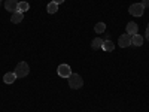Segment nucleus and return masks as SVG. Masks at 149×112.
<instances>
[{
	"label": "nucleus",
	"instance_id": "nucleus-12",
	"mask_svg": "<svg viewBox=\"0 0 149 112\" xmlns=\"http://www.w3.org/2000/svg\"><path fill=\"white\" fill-rule=\"evenodd\" d=\"M22 18H24V15L21 14V12H14V14H12V17H10V21L14 22V24H18V22L22 21Z\"/></svg>",
	"mask_w": 149,
	"mask_h": 112
},
{
	"label": "nucleus",
	"instance_id": "nucleus-13",
	"mask_svg": "<svg viewBox=\"0 0 149 112\" xmlns=\"http://www.w3.org/2000/svg\"><path fill=\"white\" fill-rule=\"evenodd\" d=\"M102 46H103V41L100 39V37H95V39L91 42V48L95 49V51L97 49H102Z\"/></svg>",
	"mask_w": 149,
	"mask_h": 112
},
{
	"label": "nucleus",
	"instance_id": "nucleus-8",
	"mask_svg": "<svg viewBox=\"0 0 149 112\" xmlns=\"http://www.w3.org/2000/svg\"><path fill=\"white\" fill-rule=\"evenodd\" d=\"M125 30H127V33L130 34V36H133V34H136L139 32V26L136 22H128L127 24V27H125Z\"/></svg>",
	"mask_w": 149,
	"mask_h": 112
},
{
	"label": "nucleus",
	"instance_id": "nucleus-10",
	"mask_svg": "<svg viewBox=\"0 0 149 112\" xmlns=\"http://www.w3.org/2000/svg\"><path fill=\"white\" fill-rule=\"evenodd\" d=\"M30 9V5L27 2H18V6H17V12H21V14H24V12H27Z\"/></svg>",
	"mask_w": 149,
	"mask_h": 112
},
{
	"label": "nucleus",
	"instance_id": "nucleus-1",
	"mask_svg": "<svg viewBox=\"0 0 149 112\" xmlns=\"http://www.w3.org/2000/svg\"><path fill=\"white\" fill-rule=\"evenodd\" d=\"M67 79H69L70 88H73V90H78V88H81V87L84 85V81L81 78V75H78V73H72Z\"/></svg>",
	"mask_w": 149,
	"mask_h": 112
},
{
	"label": "nucleus",
	"instance_id": "nucleus-16",
	"mask_svg": "<svg viewBox=\"0 0 149 112\" xmlns=\"http://www.w3.org/2000/svg\"><path fill=\"white\" fill-rule=\"evenodd\" d=\"M142 5L143 8H149V0H142Z\"/></svg>",
	"mask_w": 149,
	"mask_h": 112
},
{
	"label": "nucleus",
	"instance_id": "nucleus-7",
	"mask_svg": "<svg viewBox=\"0 0 149 112\" xmlns=\"http://www.w3.org/2000/svg\"><path fill=\"white\" fill-rule=\"evenodd\" d=\"M143 42H145V37H143L142 34L136 33V34L131 36V45H134V46H142Z\"/></svg>",
	"mask_w": 149,
	"mask_h": 112
},
{
	"label": "nucleus",
	"instance_id": "nucleus-6",
	"mask_svg": "<svg viewBox=\"0 0 149 112\" xmlns=\"http://www.w3.org/2000/svg\"><path fill=\"white\" fill-rule=\"evenodd\" d=\"M17 6H18V0H5V9L8 12H17Z\"/></svg>",
	"mask_w": 149,
	"mask_h": 112
},
{
	"label": "nucleus",
	"instance_id": "nucleus-19",
	"mask_svg": "<svg viewBox=\"0 0 149 112\" xmlns=\"http://www.w3.org/2000/svg\"><path fill=\"white\" fill-rule=\"evenodd\" d=\"M0 5H2V0H0Z\"/></svg>",
	"mask_w": 149,
	"mask_h": 112
},
{
	"label": "nucleus",
	"instance_id": "nucleus-5",
	"mask_svg": "<svg viewBox=\"0 0 149 112\" xmlns=\"http://www.w3.org/2000/svg\"><path fill=\"white\" fill-rule=\"evenodd\" d=\"M118 45L121 48H127L131 45V36L128 33H124L122 36H119V41H118Z\"/></svg>",
	"mask_w": 149,
	"mask_h": 112
},
{
	"label": "nucleus",
	"instance_id": "nucleus-17",
	"mask_svg": "<svg viewBox=\"0 0 149 112\" xmlns=\"http://www.w3.org/2000/svg\"><path fill=\"white\" fill-rule=\"evenodd\" d=\"M146 41L149 42V22H148V27H146Z\"/></svg>",
	"mask_w": 149,
	"mask_h": 112
},
{
	"label": "nucleus",
	"instance_id": "nucleus-9",
	"mask_svg": "<svg viewBox=\"0 0 149 112\" xmlns=\"http://www.w3.org/2000/svg\"><path fill=\"white\" fill-rule=\"evenodd\" d=\"M15 79H17L15 72H8V73H5V76H3L5 84H12V82H15Z\"/></svg>",
	"mask_w": 149,
	"mask_h": 112
},
{
	"label": "nucleus",
	"instance_id": "nucleus-4",
	"mask_svg": "<svg viewBox=\"0 0 149 112\" xmlns=\"http://www.w3.org/2000/svg\"><path fill=\"white\" fill-rule=\"evenodd\" d=\"M57 72H58V75H60L61 78H69L70 75H72V69H70L69 64H60L58 69H57Z\"/></svg>",
	"mask_w": 149,
	"mask_h": 112
},
{
	"label": "nucleus",
	"instance_id": "nucleus-3",
	"mask_svg": "<svg viewBox=\"0 0 149 112\" xmlns=\"http://www.w3.org/2000/svg\"><path fill=\"white\" fill-rule=\"evenodd\" d=\"M128 12H130L131 15H134V17H142L143 12H145V8H143L142 3H133L128 8Z\"/></svg>",
	"mask_w": 149,
	"mask_h": 112
},
{
	"label": "nucleus",
	"instance_id": "nucleus-2",
	"mask_svg": "<svg viewBox=\"0 0 149 112\" xmlns=\"http://www.w3.org/2000/svg\"><path fill=\"white\" fill-rule=\"evenodd\" d=\"M30 72V67L29 64L26 63V61H19V63L17 64L15 67V75H17V78H24V76H27Z\"/></svg>",
	"mask_w": 149,
	"mask_h": 112
},
{
	"label": "nucleus",
	"instance_id": "nucleus-15",
	"mask_svg": "<svg viewBox=\"0 0 149 112\" xmlns=\"http://www.w3.org/2000/svg\"><path fill=\"white\" fill-rule=\"evenodd\" d=\"M94 30H95V33H98V34L104 33V30H106V24H104V22H98V24H95Z\"/></svg>",
	"mask_w": 149,
	"mask_h": 112
},
{
	"label": "nucleus",
	"instance_id": "nucleus-11",
	"mask_svg": "<svg viewBox=\"0 0 149 112\" xmlns=\"http://www.w3.org/2000/svg\"><path fill=\"white\" fill-rule=\"evenodd\" d=\"M102 49H103V51L110 52V51H113V49H115V45L112 43V41H103V46H102Z\"/></svg>",
	"mask_w": 149,
	"mask_h": 112
},
{
	"label": "nucleus",
	"instance_id": "nucleus-18",
	"mask_svg": "<svg viewBox=\"0 0 149 112\" xmlns=\"http://www.w3.org/2000/svg\"><path fill=\"white\" fill-rule=\"evenodd\" d=\"M52 2H54V3H57V5H60V3H63L64 0H52Z\"/></svg>",
	"mask_w": 149,
	"mask_h": 112
},
{
	"label": "nucleus",
	"instance_id": "nucleus-14",
	"mask_svg": "<svg viewBox=\"0 0 149 112\" xmlns=\"http://www.w3.org/2000/svg\"><path fill=\"white\" fill-rule=\"evenodd\" d=\"M46 10H48V14H55V12L58 10V5L54 3V2H51V3L46 6Z\"/></svg>",
	"mask_w": 149,
	"mask_h": 112
}]
</instances>
